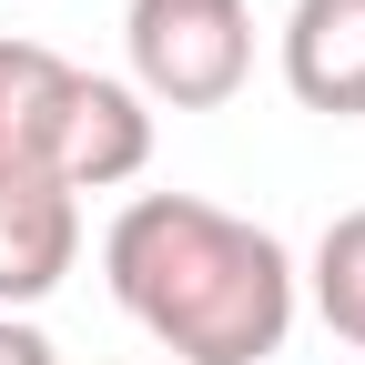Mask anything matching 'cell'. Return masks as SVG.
Here are the masks:
<instances>
[{"label":"cell","mask_w":365,"mask_h":365,"mask_svg":"<svg viewBox=\"0 0 365 365\" xmlns=\"http://www.w3.org/2000/svg\"><path fill=\"white\" fill-rule=\"evenodd\" d=\"M81 254V203L41 173H0V314L41 304Z\"/></svg>","instance_id":"obj_4"},{"label":"cell","mask_w":365,"mask_h":365,"mask_svg":"<svg viewBox=\"0 0 365 365\" xmlns=\"http://www.w3.org/2000/svg\"><path fill=\"white\" fill-rule=\"evenodd\" d=\"M153 163V112L132 81L71 71L41 41H0V173H41L61 193H112Z\"/></svg>","instance_id":"obj_2"},{"label":"cell","mask_w":365,"mask_h":365,"mask_svg":"<svg viewBox=\"0 0 365 365\" xmlns=\"http://www.w3.org/2000/svg\"><path fill=\"white\" fill-rule=\"evenodd\" d=\"M0 365H51V335L21 325V314H0Z\"/></svg>","instance_id":"obj_7"},{"label":"cell","mask_w":365,"mask_h":365,"mask_svg":"<svg viewBox=\"0 0 365 365\" xmlns=\"http://www.w3.org/2000/svg\"><path fill=\"white\" fill-rule=\"evenodd\" d=\"M122 314L182 365H264L294 335V264L264 223L203 193H143L102 234Z\"/></svg>","instance_id":"obj_1"},{"label":"cell","mask_w":365,"mask_h":365,"mask_svg":"<svg viewBox=\"0 0 365 365\" xmlns=\"http://www.w3.org/2000/svg\"><path fill=\"white\" fill-rule=\"evenodd\" d=\"M284 91L304 112L365 122V0H294V21H284Z\"/></svg>","instance_id":"obj_5"},{"label":"cell","mask_w":365,"mask_h":365,"mask_svg":"<svg viewBox=\"0 0 365 365\" xmlns=\"http://www.w3.org/2000/svg\"><path fill=\"white\" fill-rule=\"evenodd\" d=\"M314 314H325L345 345H365V203L335 213L325 244H314Z\"/></svg>","instance_id":"obj_6"},{"label":"cell","mask_w":365,"mask_h":365,"mask_svg":"<svg viewBox=\"0 0 365 365\" xmlns=\"http://www.w3.org/2000/svg\"><path fill=\"white\" fill-rule=\"evenodd\" d=\"M122 41H132V91L173 102V112H223L254 71V11L244 0H132Z\"/></svg>","instance_id":"obj_3"}]
</instances>
